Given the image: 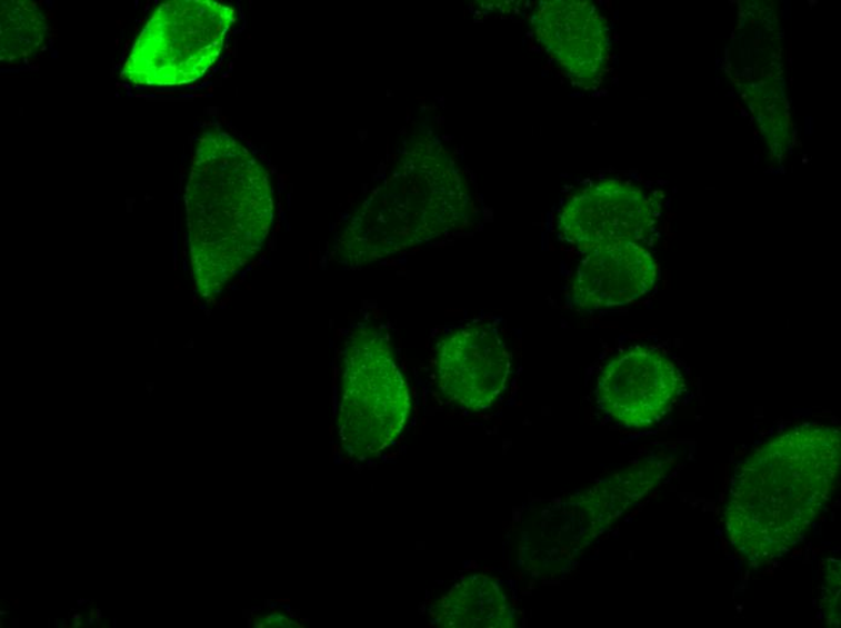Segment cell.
Listing matches in <instances>:
<instances>
[{
	"instance_id": "obj_1",
	"label": "cell",
	"mask_w": 841,
	"mask_h": 628,
	"mask_svg": "<svg viewBox=\"0 0 841 628\" xmlns=\"http://www.w3.org/2000/svg\"><path fill=\"white\" fill-rule=\"evenodd\" d=\"M840 440L834 427L802 425L767 441L738 466L724 524L744 560L773 562L802 541L837 490Z\"/></svg>"
},
{
	"instance_id": "obj_2",
	"label": "cell",
	"mask_w": 841,
	"mask_h": 628,
	"mask_svg": "<svg viewBox=\"0 0 841 628\" xmlns=\"http://www.w3.org/2000/svg\"><path fill=\"white\" fill-rule=\"evenodd\" d=\"M192 276L213 298L263 249L273 225L270 175L237 137L204 132L186 189Z\"/></svg>"
},
{
	"instance_id": "obj_3",
	"label": "cell",
	"mask_w": 841,
	"mask_h": 628,
	"mask_svg": "<svg viewBox=\"0 0 841 628\" xmlns=\"http://www.w3.org/2000/svg\"><path fill=\"white\" fill-rule=\"evenodd\" d=\"M474 216L457 161L435 139L420 138L343 228L337 259L344 268L361 269L462 230Z\"/></svg>"
},
{
	"instance_id": "obj_4",
	"label": "cell",
	"mask_w": 841,
	"mask_h": 628,
	"mask_svg": "<svg viewBox=\"0 0 841 628\" xmlns=\"http://www.w3.org/2000/svg\"><path fill=\"white\" fill-rule=\"evenodd\" d=\"M665 466L644 459L568 497L531 502L517 526V565L537 581L568 576L607 528L664 477Z\"/></svg>"
},
{
	"instance_id": "obj_5",
	"label": "cell",
	"mask_w": 841,
	"mask_h": 628,
	"mask_svg": "<svg viewBox=\"0 0 841 628\" xmlns=\"http://www.w3.org/2000/svg\"><path fill=\"white\" fill-rule=\"evenodd\" d=\"M410 413L409 388L384 331L354 329L343 353L338 432L342 449L364 460L401 437Z\"/></svg>"
},
{
	"instance_id": "obj_6",
	"label": "cell",
	"mask_w": 841,
	"mask_h": 628,
	"mask_svg": "<svg viewBox=\"0 0 841 628\" xmlns=\"http://www.w3.org/2000/svg\"><path fill=\"white\" fill-rule=\"evenodd\" d=\"M236 10L214 0L160 4L138 34L121 78L140 87H178L206 74L222 53Z\"/></svg>"
},
{
	"instance_id": "obj_7",
	"label": "cell",
	"mask_w": 841,
	"mask_h": 628,
	"mask_svg": "<svg viewBox=\"0 0 841 628\" xmlns=\"http://www.w3.org/2000/svg\"><path fill=\"white\" fill-rule=\"evenodd\" d=\"M661 216L652 193L620 179L591 181L563 201L557 216L559 239L589 251L650 239Z\"/></svg>"
},
{
	"instance_id": "obj_8",
	"label": "cell",
	"mask_w": 841,
	"mask_h": 628,
	"mask_svg": "<svg viewBox=\"0 0 841 628\" xmlns=\"http://www.w3.org/2000/svg\"><path fill=\"white\" fill-rule=\"evenodd\" d=\"M512 353L493 320L453 330L437 351V381L441 393L458 408L481 411L503 395Z\"/></svg>"
},
{
	"instance_id": "obj_9",
	"label": "cell",
	"mask_w": 841,
	"mask_h": 628,
	"mask_svg": "<svg viewBox=\"0 0 841 628\" xmlns=\"http://www.w3.org/2000/svg\"><path fill=\"white\" fill-rule=\"evenodd\" d=\"M682 376L673 361L651 347H632L614 357L599 377L600 409L613 421L639 429L659 422L678 401Z\"/></svg>"
},
{
	"instance_id": "obj_10",
	"label": "cell",
	"mask_w": 841,
	"mask_h": 628,
	"mask_svg": "<svg viewBox=\"0 0 841 628\" xmlns=\"http://www.w3.org/2000/svg\"><path fill=\"white\" fill-rule=\"evenodd\" d=\"M534 38L574 87L598 89L610 62L611 32L587 0H547L532 13Z\"/></svg>"
},
{
	"instance_id": "obj_11",
	"label": "cell",
	"mask_w": 841,
	"mask_h": 628,
	"mask_svg": "<svg viewBox=\"0 0 841 628\" xmlns=\"http://www.w3.org/2000/svg\"><path fill=\"white\" fill-rule=\"evenodd\" d=\"M657 279V261L642 243L604 247L589 251L578 263L569 297L578 310L613 309L647 296Z\"/></svg>"
},
{
	"instance_id": "obj_12",
	"label": "cell",
	"mask_w": 841,
	"mask_h": 628,
	"mask_svg": "<svg viewBox=\"0 0 841 628\" xmlns=\"http://www.w3.org/2000/svg\"><path fill=\"white\" fill-rule=\"evenodd\" d=\"M431 620L444 628H512L517 612L501 581L474 575L453 584L431 608Z\"/></svg>"
},
{
	"instance_id": "obj_13",
	"label": "cell",
	"mask_w": 841,
	"mask_h": 628,
	"mask_svg": "<svg viewBox=\"0 0 841 628\" xmlns=\"http://www.w3.org/2000/svg\"><path fill=\"white\" fill-rule=\"evenodd\" d=\"M0 8V60L12 64L33 58L49 36L43 10L29 0H3Z\"/></svg>"
},
{
	"instance_id": "obj_14",
	"label": "cell",
	"mask_w": 841,
	"mask_h": 628,
	"mask_svg": "<svg viewBox=\"0 0 841 628\" xmlns=\"http://www.w3.org/2000/svg\"><path fill=\"white\" fill-rule=\"evenodd\" d=\"M743 99L771 150L778 157L788 152L792 143V122L788 100L778 83L769 79L749 83L743 89Z\"/></svg>"
},
{
	"instance_id": "obj_15",
	"label": "cell",
	"mask_w": 841,
	"mask_h": 628,
	"mask_svg": "<svg viewBox=\"0 0 841 628\" xmlns=\"http://www.w3.org/2000/svg\"><path fill=\"white\" fill-rule=\"evenodd\" d=\"M824 592V614L829 618V625L838 627L840 622V562L831 560L827 570Z\"/></svg>"
},
{
	"instance_id": "obj_16",
	"label": "cell",
	"mask_w": 841,
	"mask_h": 628,
	"mask_svg": "<svg viewBox=\"0 0 841 628\" xmlns=\"http://www.w3.org/2000/svg\"><path fill=\"white\" fill-rule=\"evenodd\" d=\"M264 624V626H281V627H292L296 626L294 622L289 621L287 618L280 616L279 612H273L271 616L264 618V621H261Z\"/></svg>"
},
{
	"instance_id": "obj_17",
	"label": "cell",
	"mask_w": 841,
	"mask_h": 628,
	"mask_svg": "<svg viewBox=\"0 0 841 628\" xmlns=\"http://www.w3.org/2000/svg\"><path fill=\"white\" fill-rule=\"evenodd\" d=\"M102 618L103 616L101 609H96V621H98L99 625L101 624Z\"/></svg>"
},
{
	"instance_id": "obj_18",
	"label": "cell",
	"mask_w": 841,
	"mask_h": 628,
	"mask_svg": "<svg viewBox=\"0 0 841 628\" xmlns=\"http://www.w3.org/2000/svg\"><path fill=\"white\" fill-rule=\"evenodd\" d=\"M89 602H90L89 599L79 598L78 599V607L84 606L86 604H89Z\"/></svg>"
},
{
	"instance_id": "obj_19",
	"label": "cell",
	"mask_w": 841,
	"mask_h": 628,
	"mask_svg": "<svg viewBox=\"0 0 841 628\" xmlns=\"http://www.w3.org/2000/svg\"><path fill=\"white\" fill-rule=\"evenodd\" d=\"M94 624H98V621H96V618H91V617H90V618L88 619V621H87L86 626H91V625H94Z\"/></svg>"
},
{
	"instance_id": "obj_20",
	"label": "cell",
	"mask_w": 841,
	"mask_h": 628,
	"mask_svg": "<svg viewBox=\"0 0 841 628\" xmlns=\"http://www.w3.org/2000/svg\"><path fill=\"white\" fill-rule=\"evenodd\" d=\"M59 627H60V628H69V627H71V626H69V625H68V622H67V620H66V619H62V620H61V622H60V626H59Z\"/></svg>"
},
{
	"instance_id": "obj_21",
	"label": "cell",
	"mask_w": 841,
	"mask_h": 628,
	"mask_svg": "<svg viewBox=\"0 0 841 628\" xmlns=\"http://www.w3.org/2000/svg\"><path fill=\"white\" fill-rule=\"evenodd\" d=\"M81 626H82V621L81 620H73V628H79Z\"/></svg>"
},
{
	"instance_id": "obj_22",
	"label": "cell",
	"mask_w": 841,
	"mask_h": 628,
	"mask_svg": "<svg viewBox=\"0 0 841 628\" xmlns=\"http://www.w3.org/2000/svg\"><path fill=\"white\" fill-rule=\"evenodd\" d=\"M6 616H9V611L4 609L0 610V617L4 618Z\"/></svg>"
},
{
	"instance_id": "obj_23",
	"label": "cell",
	"mask_w": 841,
	"mask_h": 628,
	"mask_svg": "<svg viewBox=\"0 0 841 628\" xmlns=\"http://www.w3.org/2000/svg\"><path fill=\"white\" fill-rule=\"evenodd\" d=\"M72 619L73 620H82V616H81V614H73Z\"/></svg>"
},
{
	"instance_id": "obj_24",
	"label": "cell",
	"mask_w": 841,
	"mask_h": 628,
	"mask_svg": "<svg viewBox=\"0 0 841 628\" xmlns=\"http://www.w3.org/2000/svg\"><path fill=\"white\" fill-rule=\"evenodd\" d=\"M90 617H91V618H96V609H94V608H92V609L90 610Z\"/></svg>"
},
{
	"instance_id": "obj_25",
	"label": "cell",
	"mask_w": 841,
	"mask_h": 628,
	"mask_svg": "<svg viewBox=\"0 0 841 628\" xmlns=\"http://www.w3.org/2000/svg\"><path fill=\"white\" fill-rule=\"evenodd\" d=\"M12 622V627H19V619H13Z\"/></svg>"
},
{
	"instance_id": "obj_26",
	"label": "cell",
	"mask_w": 841,
	"mask_h": 628,
	"mask_svg": "<svg viewBox=\"0 0 841 628\" xmlns=\"http://www.w3.org/2000/svg\"><path fill=\"white\" fill-rule=\"evenodd\" d=\"M12 604H13V606H16L17 608H19V604H20V601H19V599H17V601H12Z\"/></svg>"
},
{
	"instance_id": "obj_27",
	"label": "cell",
	"mask_w": 841,
	"mask_h": 628,
	"mask_svg": "<svg viewBox=\"0 0 841 628\" xmlns=\"http://www.w3.org/2000/svg\"><path fill=\"white\" fill-rule=\"evenodd\" d=\"M60 622H61V620H59V619L54 620V625H57V627L60 626Z\"/></svg>"
},
{
	"instance_id": "obj_28",
	"label": "cell",
	"mask_w": 841,
	"mask_h": 628,
	"mask_svg": "<svg viewBox=\"0 0 841 628\" xmlns=\"http://www.w3.org/2000/svg\"><path fill=\"white\" fill-rule=\"evenodd\" d=\"M0 627L4 628V622H3V620H2V621H0Z\"/></svg>"
}]
</instances>
